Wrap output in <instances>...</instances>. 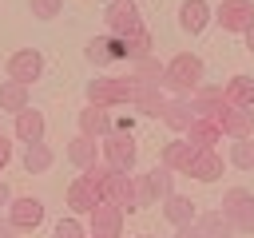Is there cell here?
I'll return each instance as SVG.
<instances>
[{"mask_svg": "<svg viewBox=\"0 0 254 238\" xmlns=\"http://www.w3.org/2000/svg\"><path fill=\"white\" fill-rule=\"evenodd\" d=\"M202 75H206L202 60H198L194 52H179V56L167 63V71H163V87L175 91L179 99H190V95L202 87Z\"/></svg>", "mask_w": 254, "mask_h": 238, "instance_id": "1", "label": "cell"}, {"mask_svg": "<svg viewBox=\"0 0 254 238\" xmlns=\"http://www.w3.org/2000/svg\"><path fill=\"white\" fill-rule=\"evenodd\" d=\"M135 99H139V79H131V75L87 79V103L91 107H123V103L135 107Z\"/></svg>", "mask_w": 254, "mask_h": 238, "instance_id": "2", "label": "cell"}, {"mask_svg": "<svg viewBox=\"0 0 254 238\" xmlns=\"http://www.w3.org/2000/svg\"><path fill=\"white\" fill-rule=\"evenodd\" d=\"M99 155H103V163H107L111 171H123V175H131L135 163H139V147H135L131 131H119V127H115L107 139H99Z\"/></svg>", "mask_w": 254, "mask_h": 238, "instance_id": "3", "label": "cell"}, {"mask_svg": "<svg viewBox=\"0 0 254 238\" xmlns=\"http://www.w3.org/2000/svg\"><path fill=\"white\" fill-rule=\"evenodd\" d=\"M218 206H222V214H226V222H230L234 230H242V234L254 230V194H250L246 186H230Z\"/></svg>", "mask_w": 254, "mask_h": 238, "instance_id": "4", "label": "cell"}, {"mask_svg": "<svg viewBox=\"0 0 254 238\" xmlns=\"http://www.w3.org/2000/svg\"><path fill=\"white\" fill-rule=\"evenodd\" d=\"M103 20H107V36H119V40H131V36L143 32V20H139L135 0H111L107 12H103Z\"/></svg>", "mask_w": 254, "mask_h": 238, "instance_id": "5", "label": "cell"}, {"mask_svg": "<svg viewBox=\"0 0 254 238\" xmlns=\"http://www.w3.org/2000/svg\"><path fill=\"white\" fill-rule=\"evenodd\" d=\"M214 20L222 24V32L246 36V28H254V0H222L214 8Z\"/></svg>", "mask_w": 254, "mask_h": 238, "instance_id": "6", "label": "cell"}, {"mask_svg": "<svg viewBox=\"0 0 254 238\" xmlns=\"http://www.w3.org/2000/svg\"><path fill=\"white\" fill-rule=\"evenodd\" d=\"M44 75V56H40V48H16L12 56H8V79H16V83H36Z\"/></svg>", "mask_w": 254, "mask_h": 238, "instance_id": "7", "label": "cell"}, {"mask_svg": "<svg viewBox=\"0 0 254 238\" xmlns=\"http://www.w3.org/2000/svg\"><path fill=\"white\" fill-rule=\"evenodd\" d=\"M218 131L230 135V139H254V111L250 107H234V103H222L218 115H214Z\"/></svg>", "mask_w": 254, "mask_h": 238, "instance_id": "8", "label": "cell"}, {"mask_svg": "<svg viewBox=\"0 0 254 238\" xmlns=\"http://www.w3.org/2000/svg\"><path fill=\"white\" fill-rule=\"evenodd\" d=\"M83 56H87V63H91V67H111V63L127 60V48H123V40H119V36H95V40H87Z\"/></svg>", "mask_w": 254, "mask_h": 238, "instance_id": "9", "label": "cell"}, {"mask_svg": "<svg viewBox=\"0 0 254 238\" xmlns=\"http://www.w3.org/2000/svg\"><path fill=\"white\" fill-rule=\"evenodd\" d=\"M103 202H115V206H123L127 214H135V210H139V202H135V175L111 171L107 182H103Z\"/></svg>", "mask_w": 254, "mask_h": 238, "instance_id": "10", "label": "cell"}, {"mask_svg": "<svg viewBox=\"0 0 254 238\" xmlns=\"http://www.w3.org/2000/svg\"><path fill=\"white\" fill-rule=\"evenodd\" d=\"M123 206H115V202H99L95 210H91V226H87V234L91 238H119L123 234Z\"/></svg>", "mask_w": 254, "mask_h": 238, "instance_id": "11", "label": "cell"}, {"mask_svg": "<svg viewBox=\"0 0 254 238\" xmlns=\"http://www.w3.org/2000/svg\"><path fill=\"white\" fill-rule=\"evenodd\" d=\"M99 202H103V190H99L87 175L71 178V186H67V206H71V214H75V218H79V214H91Z\"/></svg>", "mask_w": 254, "mask_h": 238, "instance_id": "12", "label": "cell"}, {"mask_svg": "<svg viewBox=\"0 0 254 238\" xmlns=\"http://www.w3.org/2000/svg\"><path fill=\"white\" fill-rule=\"evenodd\" d=\"M4 214H8V222H12L20 234H28V230H36V226L44 222V202L32 198V194H24V198H12V206H8Z\"/></svg>", "mask_w": 254, "mask_h": 238, "instance_id": "13", "label": "cell"}, {"mask_svg": "<svg viewBox=\"0 0 254 238\" xmlns=\"http://www.w3.org/2000/svg\"><path fill=\"white\" fill-rule=\"evenodd\" d=\"M210 20H214V8H210L206 0H183V4H179V28H183L187 36H198Z\"/></svg>", "mask_w": 254, "mask_h": 238, "instance_id": "14", "label": "cell"}, {"mask_svg": "<svg viewBox=\"0 0 254 238\" xmlns=\"http://www.w3.org/2000/svg\"><path fill=\"white\" fill-rule=\"evenodd\" d=\"M75 123H79V135H87V139H95V143H99V139H107V135L115 131V123H111L107 107H91V103L79 111V119H75Z\"/></svg>", "mask_w": 254, "mask_h": 238, "instance_id": "15", "label": "cell"}, {"mask_svg": "<svg viewBox=\"0 0 254 238\" xmlns=\"http://www.w3.org/2000/svg\"><path fill=\"white\" fill-rule=\"evenodd\" d=\"M44 131H48V123H44V111H36V107H24L20 115H16V123H12V135L28 147V143H44Z\"/></svg>", "mask_w": 254, "mask_h": 238, "instance_id": "16", "label": "cell"}, {"mask_svg": "<svg viewBox=\"0 0 254 238\" xmlns=\"http://www.w3.org/2000/svg\"><path fill=\"white\" fill-rule=\"evenodd\" d=\"M194 155H198V147L183 135V139H171V143H163V167H171V171H190V163H194Z\"/></svg>", "mask_w": 254, "mask_h": 238, "instance_id": "17", "label": "cell"}, {"mask_svg": "<svg viewBox=\"0 0 254 238\" xmlns=\"http://www.w3.org/2000/svg\"><path fill=\"white\" fill-rule=\"evenodd\" d=\"M163 218L179 230V226H190V222H198V206L187 198V194H171V198H163Z\"/></svg>", "mask_w": 254, "mask_h": 238, "instance_id": "18", "label": "cell"}, {"mask_svg": "<svg viewBox=\"0 0 254 238\" xmlns=\"http://www.w3.org/2000/svg\"><path fill=\"white\" fill-rule=\"evenodd\" d=\"M222 103H226V91H222V87H206V83H202V87L190 95V111H194L198 119H214Z\"/></svg>", "mask_w": 254, "mask_h": 238, "instance_id": "19", "label": "cell"}, {"mask_svg": "<svg viewBox=\"0 0 254 238\" xmlns=\"http://www.w3.org/2000/svg\"><path fill=\"white\" fill-rule=\"evenodd\" d=\"M67 159H71V167H79V171H91L95 163H103V159H99V143L87 139V135H75V139L67 143Z\"/></svg>", "mask_w": 254, "mask_h": 238, "instance_id": "20", "label": "cell"}, {"mask_svg": "<svg viewBox=\"0 0 254 238\" xmlns=\"http://www.w3.org/2000/svg\"><path fill=\"white\" fill-rule=\"evenodd\" d=\"M187 175H190L194 182H218V178H222V155H218V151H198Z\"/></svg>", "mask_w": 254, "mask_h": 238, "instance_id": "21", "label": "cell"}, {"mask_svg": "<svg viewBox=\"0 0 254 238\" xmlns=\"http://www.w3.org/2000/svg\"><path fill=\"white\" fill-rule=\"evenodd\" d=\"M194 119H198V115L190 111V99H179V95H175V99H167V107H163V123H167L171 131L187 135V127H190Z\"/></svg>", "mask_w": 254, "mask_h": 238, "instance_id": "22", "label": "cell"}, {"mask_svg": "<svg viewBox=\"0 0 254 238\" xmlns=\"http://www.w3.org/2000/svg\"><path fill=\"white\" fill-rule=\"evenodd\" d=\"M222 91H226V103H234V107H250V111H254V75L238 71V75L226 79Z\"/></svg>", "mask_w": 254, "mask_h": 238, "instance_id": "23", "label": "cell"}, {"mask_svg": "<svg viewBox=\"0 0 254 238\" xmlns=\"http://www.w3.org/2000/svg\"><path fill=\"white\" fill-rule=\"evenodd\" d=\"M163 107H167V95L159 83H139V99H135V111L139 115H151V119H163Z\"/></svg>", "mask_w": 254, "mask_h": 238, "instance_id": "24", "label": "cell"}, {"mask_svg": "<svg viewBox=\"0 0 254 238\" xmlns=\"http://www.w3.org/2000/svg\"><path fill=\"white\" fill-rule=\"evenodd\" d=\"M24 107H32V103H28V87L16 83V79H0V111L20 115Z\"/></svg>", "mask_w": 254, "mask_h": 238, "instance_id": "25", "label": "cell"}, {"mask_svg": "<svg viewBox=\"0 0 254 238\" xmlns=\"http://www.w3.org/2000/svg\"><path fill=\"white\" fill-rule=\"evenodd\" d=\"M187 139H190L198 151H214V143L222 139V131H218L214 119H194V123L187 127Z\"/></svg>", "mask_w": 254, "mask_h": 238, "instance_id": "26", "label": "cell"}, {"mask_svg": "<svg viewBox=\"0 0 254 238\" xmlns=\"http://www.w3.org/2000/svg\"><path fill=\"white\" fill-rule=\"evenodd\" d=\"M20 163H24V171H28V175H44V171H52L56 155H52V147H48V143H28Z\"/></svg>", "mask_w": 254, "mask_h": 238, "instance_id": "27", "label": "cell"}, {"mask_svg": "<svg viewBox=\"0 0 254 238\" xmlns=\"http://www.w3.org/2000/svg\"><path fill=\"white\" fill-rule=\"evenodd\" d=\"M194 226H198V234H202V238H230V234H234V226L226 222V214H222V210L198 214V222H194Z\"/></svg>", "mask_w": 254, "mask_h": 238, "instance_id": "28", "label": "cell"}, {"mask_svg": "<svg viewBox=\"0 0 254 238\" xmlns=\"http://www.w3.org/2000/svg\"><path fill=\"white\" fill-rule=\"evenodd\" d=\"M163 71H167V63H159L155 56H147V60H135L127 75L139 79V83H159V87H163Z\"/></svg>", "mask_w": 254, "mask_h": 238, "instance_id": "29", "label": "cell"}, {"mask_svg": "<svg viewBox=\"0 0 254 238\" xmlns=\"http://www.w3.org/2000/svg\"><path fill=\"white\" fill-rule=\"evenodd\" d=\"M147 178H151V186H155V198H159V202L175 194V171H171V167H163V163H159V167H151V171H147Z\"/></svg>", "mask_w": 254, "mask_h": 238, "instance_id": "30", "label": "cell"}, {"mask_svg": "<svg viewBox=\"0 0 254 238\" xmlns=\"http://www.w3.org/2000/svg\"><path fill=\"white\" fill-rule=\"evenodd\" d=\"M226 159H230V167H238V171H254V143H250V139H234Z\"/></svg>", "mask_w": 254, "mask_h": 238, "instance_id": "31", "label": "cell"}, {"mask_svg": "<svg viewBox=\"0 0 254 238\" xmlns=\"http://www.w3.org/2000/svg\"><path fill=\"white\" fill-rule=\"evenodd\" d=\"M123 48H127V63H135V60H147V56H151V48H155V40H151V32L143 28L139 36H131V40H123Z\"/></svg>", "mask_w": 254, "mask_h": 238, "instance_id": "32", "label": "cell"}, {"mask_svg": "<svg viewBox=\"0 0 254 238\" xmlns=\"http://www.w3.org/2000/svg\"><path fill=\"white\" fill-rule=\"evenodd\" d=\"M52 238H91V234H87V226L71 214V218H60V222L52 226Z\"/></svg>", "mask_w": 254, "mask_h": 238, "instance_id": "33", "label": "cell"}, {"mask_svg": "<svg viewBox=\"0 0 254 238\" xmlns=\"http://www.w3.org/2000/svg\"><path fill=\"white\" fill-rule=\"evenodd\" d=\"M28 12L36 20H56L64 12V0H28Z\"/></svg>", "mask_w": 254, "mask_h": 238, "instance_id": "34", "label": "cell"}, {"mask_svg": "<svg viewBox=\"0 0 254 238\" xmlns=\"http://www.w3.org/2000/svg\"><path fill=\"white\" fill-rule=\"evenodd\" d=\"M135 202H139V210L159 202V198H155V186H151V178H147V175H135Z\"/></svg>", "mask_w": 254, "mask_h": 238, "instance_id": "35", "label": "cell"}, {"mask_svg": "<svg viewBox=\"0 0 254 238\" xmlns=\"http://www.w3.org/2000/svg\"><path fill=\"white\" fill-rule=\"evenodd\" d=\"M12 163V143H8V135H0V171Z\"/></svg>", "mask_w": 254, "mask_h": 238, "instance_id": "36", "label": "cell"}, {"mask_svg": "<svg viewBox=\"0 0 254 238\" xmlns=\"http://www.w3.org/2000/svg\"><path fill=\"white\" fill-rule=\"evenodd\" d=\"M175 238H202V234H198V226L190 222V226H179V230H175Z\"/></svg>", "mask_w": 254, "mask_h": 238, "instance_id": "37", "label": "cell"}, {"mask_svg": "<svg viewBox=\"0 0 254 238\" xmlns=\"http://www.w3.org/2000/svg\"><path fill=\"white\" fill-rule=\"evenodd\" d=\"M16 234H20V230H16V226L8 222V214H4V218H0V238H16Z\"/></svg>", "mask_w": 254, "mask_h": 238, "instance_id": "38", "label": "cell"}, {"mask_svg": "<svg viewBox=\"0 0 254 238\" xmlns=\"http://www.w3.org/2000/svg\"><path fill=\"white\" fill-rule=\"evenodd\" d=\"M0 206H4V210L12 206V190H8V182H4V178H0Z\"/></svg>", "mask_w": 254, "mask_h": 238, "instance_id": "39", "label": "cell"}, {"mask_svg": "<svg viewBox=\"0 0 254 238\" xmlns=\"http://www.w3.org/2000/svg\"><path fill=\"white\" fill-rule=\"evenodd\" d=\"M242 40H246V52H254V28H246V36H242Z\"/></svg>", "mask_w": 254, "mask_h": 238, "instance_id": "40", "label": "cell"}, {"mask_svg": "<svg viewBox=\"0 0 254 238\" xmlns=\"http://www.w3.org/2000/svg\"><path fill=\"white\" fill-rule=\"evenodd\" d=\"M135 238H155V234H135Z\"/></svg>", "mask_w": 254, "mask_h": 238, "instance_id": "41", "label": "cell"}]
</instances>
